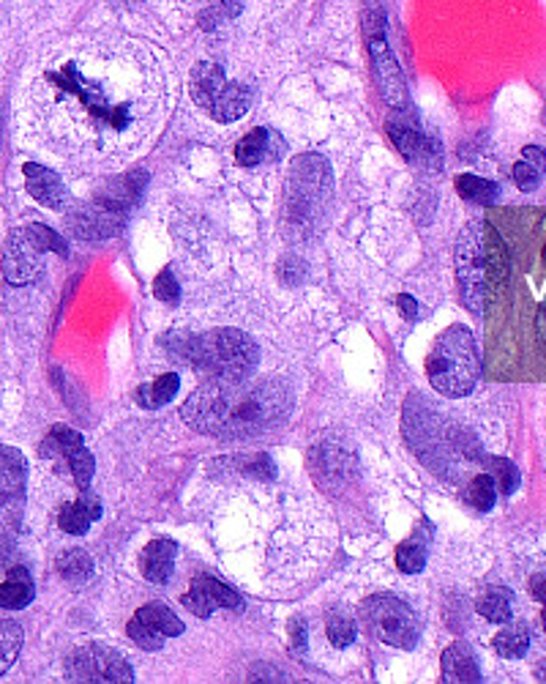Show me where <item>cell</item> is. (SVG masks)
<instances>
[{"instance_id":"26","label":"cell","mask_w":546,"mask_h":684,"mask_svg":"<svg viewBox=\"0 0 546 684\" xmlns=\"http://www.w3.org/2000/svg\"><path fill=\"white\" fill-rule=\"evenodd\" d=\"M268 145H271V134H268V129H255V132H249L238 145H235V162L244 167L260 165L268 154Z\"/></svg>"},{"instance_id":"5","label":"cell","mask_w":546,"mask_h":684,"mask_svg":"<svg viewBox=\"0 0 546 684\" xmlns=\"http://www.w3.org/2000/svg\"><path fill=\"white\" fill-rule=\"evenodd\" d=\"M44 253L69 255L66 242L52 227L33 222L28 227H17L3 244V277L11 285L37 283L44 272Z\"/></svg>"},{"instance_id":"37","label":"cell","mask_w":546,"mask_h":684,"mask_svg":"<svg viewBox=\"0 0 546 684\" xmlns=\"http://www.w3.org/2000/svg\"><path fill=\"white\" fill-rule=\"evenodd\" d=\"M396 304H399V313L404 315V318L408 320H419V304H415V299L413 296H399L396 299Z\"/></svg>"},{"instance_id":"30","label":"cell","mask_w":546,"mask_h":684,"mask_svg":"<svg viewBox=\"0 0 546 684\" xmlns=\"http://www.w3.org/2000/svg\"><path fill=\"white\" fill-rule=\"evenodd\" d=\"M326 633H328V639H331L333 646L344 649V646H350L352 641H356L358 624L348 611H331V613H328Z\"/></svg>"},{"instance_id":"24","label":"cell","mask_w":546,"mask_h":684,"mask_svg":"<svg viewBox=\"0 0 546 684\" xmlns=\"http://www.w3.org/2000/svg\"><path fill=\"white\" fill-rule=\"evenodd\" d=\"M527 649H530V630H527V624L514 622L495 635V652L501 657L519 660L525 657Z\"/></svg>"},{"instance_id":"21","label":"cell","mask_w":546,"mask_h":684,"mask_svg":"<svg viewBox=\"0 0 546 684\" xmlns=\"http://www.w3.org/2000/svg\"><path fill=\"white\" fill-rule=\"evenodd\" d=\"M178 389H181L178 372H164V376H158L154 384L140 386L137 402L143 408H151V411H156V408L167 406V402L173 400L175 395H178Z\"/></svg>"},{"instance_id":"15","label":"cell","mask_w":546,"mask_h":684,"mask_svg":"<svg viewBox=\"0 0 546 684\" xmlns=\"http://www.w3.org/2000/svg\"><path fill=\"white\" fill-rule=\"evenodd\" d=\"M99 518H102V501L85 490V496H82L80 501H72V504L61 507V512H58V525H61L66 534H85V531L91 529L93 520Z\"/></svg>"},{"instance_id":"36","label":"cell","mask_w":546,"mask_h":684,"mask_svg":"<svg viewBox=\"0 0 546 684\" xmlns=\"http://www.w3.org/2000/svg\"><path fill=\"white\" fill-rule=\"evenodd\" d=\"M154 294H156V299H158V302H164V304H178V299H181V288H178V283H175L173 272H162V274H158L156 283H154Z\"/></svg>"},{"instance_id":"6","label":"cell","mask_w":546,"mask_h":684,"mask_svg":"<svg viewBox=\"0 0 546 684\" xmlns=\"http://www.w3.org/2000/svg\"><path fill=\"white\" fill-rule=\"evenodd\" d=\"M192 96L210 119L230 124V121L244 119L255 93L244 83H235V80L230 83L219 63H197L192 72Z\"/></svg>"},{"instance_id":"18","label":"cell","mask_w":546,"mask_h":684,"mask_svg":"<svg viewBox=\"0 0 546 684\" xmlns=\"http://www.w3.org/2000/svg\"><path fill=\"white\" fill-rule=\"evenodd\" d=\"M389 137L393 140V145L399 149V154L404 160L415 162V160H430L432 143L419 132V126L408 124V121H389Z\"/></svg>"},{"instance_id":"33","label":"cell","mask_w":546,"mask_h":684,"mask_svg":"<svg viewBox=\"0 0 546 684\" xmlns=\"http://www.w3.org/2000/svg\"><path fill=\"white\" fill-rule=\"evenodd\" d=\"M126 635L134 643H137L140 649H145V652H158V649L164 646V641H167L164 635H158L156 630H151L148 624H145L143 619H137V616H134L132 622L126 624Z\"/></svg>"},{"instance_id":"4","label":"cell","mask_w":546,"mask_h":684,"mask_svg":"<svg viewBox=\"0 0 546 684\" xmlns=\"http://www.w3.org/2000/svg\"><path fill=\"white\" fill-rule=\"evenodd\" d=\"M430 384L445 397H465L481 376V356L475 337L465 326H451L432 345L426 356Z\"/></svg>"},{"instance_id":"8","label":"cell","mask_w":546,"mask_h":684,"mask_svg":"<svg viewBox=\"0 0 546 684\" xmlns=\"http://www.w3.org/2000/svg\"><path fill=\"white\" fill-rule=\"evenodd\" d=\"M361 616L378 641L396 649H413L419 641V619L413 608L393 594H374L361 605Z\"/></svg>"},{"instance_id":"40","label":"cell","mask_w":546,"mask_h":684,"mask_svg":"<svg viewBox=\"0 0 546 684\" xmlns=\"http://www.w3.org/2000/svg\"><path fill=\"white\" fill-rule=\"evenodd\" d=\"M544 263H546V247H544Z\"/></svg>"},{"instance_id":"25","label":"cell","mask_w":546,"mask_h":684,"mask_svg":"<svg viewBox=\"0 0 546 684\" xmlns=\"http://www.w3.org/2000/svg\"><path fill=\"white\" fill-rule=\"evenodd\" d=\"M55 566L58 575H61L66 583H72V586H82V583L91 581L93 575V561L85 551H80V548H72V551L61 553Z\"/></svg>"},{"instance_id":"20","label":"cell","mask_w":546,"mask_h":684,"mask_svg":"<svg viewBox=\"0 0 546 684\" xmlns=\"http://www.w3.org/2000/svg\"><path fill=\"white\" fill-rule=\"evenodd\" d=\"M546 173V151L538 145H527L522 151V160L514 165V181L522 192H533L542 184Z\"/></svg>"},{"instance_id":"9","label":"cell","mask_w":546,"mask_h":684,"mask_svg":"<svg viewBox=\"0 0 546 684\" xmlns=\"http://www.w3.org/2000/svg\"><path fill=\"white\" fill-rule=\"evenodd\" d=\"M66 676L72 682H104L121 684L134 682V671L121 654L107 646H82L69 657Z\"/></svg>"},{"instance_id":"32","label":"cell","mask_w":546,"mask_h":684,"mask_svg":"<svg viewBox=\"0 0 546 684\" xmlns=\"http://www.w3.org/2000/svg\"><path fill=\"white\" fill-rule=\"evenodd\" d=\"M490 473L497 484V493L511 496L516 488H519V469H516L508 458H492Z\"/></svg>"},{"instance_id":"22","label":"cell","mask_w":546,"mask_h":684,"mask_svg":"<svg viewBox=\"0 0 546 684\" xmlns=\"http://www.w3.org/2000/svg\"><path fill=\"white\" fill-rule=\"evenodd\" d=\"M134 616L143 619L151 630H156V633L164 635V639H175V635L184 633V622H181V619L175 616V613L169 611L164 602H151V605H143L137 613H134Z\"/></svg>"},{"instance_id":"16","label":"cell","mask_w":546,"mask_h":684,"mask_svg":"<svg viewBox=\"0 0 546 684\" xmlns=\"http://www.w3.org/2000/svg\"><path fill=\"white\" fill-rule=\"evenodd\" d=\"M175 542L169 540H154L148 542V548L140 557V566H143V575L148 578L151 583H167L169 575H173L175 566Z\"/></svg>"},{"instance_id":"2","label":"cell","mask_w":546,"mask_h":684,"mask_svg":"<svg viewBox=\"0 0 546 684\" xmlns=\"http://www.w3.org/2000/svg\"><path fill=\"white\" fill-rule=\"evenodd\" d=\"M292 402V389L281 381L210 378L181 406V419L203 436L249 438L285 422Z\"/></svg>"},{"instance_id":"38","label":"cell","mask_w":546,"mask_h":684,"mask_svg":"<svg viewBox=\"0 0 546 684\" xmlns=\"http://www.w3.org/2000/svg\"><path fill=\"white\" fill-rule=\"evenodd\" d=\"M292 641H296V649L301 646V652L307 649V627H303V622H298L296 627H292Z\"/></svg>"},{"instance_id":"34","label":"cell","mask_w":546,"mask_h":684,"mask_svg":"<svg viewBox=\"0 0 546 684\" xmlns=\"http://www.w3.org/2000/svg\"><path fill=\"white\" fill-rule=\"evenodd\" d=\"M396 566L402 572L415 575V572H421L426 566V551L419 545V542H404V545L396 551Z\"/></svg>"},{"instance_id":"3","label":"cell","mask_w":546,"mask_h":684,"mask_svg":"<svg viewBox=\"0 0 546 684\" xmlns=\"http://www.w3.org/2000/svg\"><path fill=\"white\" fill-rule=\"evenodd\" d=\"M175 356L195 370L208 372L210 378H225V381L249 378V372L257 367V345L238 329L181 337V343L175 345Z\"/></svg>"},{"instance_id":"1","label":"cell","mask_w":546,"mask_h":684,"mask_svg":"<svg viewBox=\"0 0 546 684\" xmlns=\"http://www.w3.org/2000/svg\"><path fill=\"white\" fill-rule=\"evenodd\" d=\"M52 145L93 165L132 160L167 119V74L145 44L82 37L61 44L31 88Z\"/></svg>"},{"instance_id":"39","label":"cell","mask_w":546,"mask_h":684,"mask_svg":"<svg viewBox=\"0 0 546 684\" xmlns=\"http://www.w3.org/2000/svg\"><path fill=\"white\" fill-rule=\"evenodd\" d=\"M536 598L542 600V622H544V633H546V583H542V586H536Z\"/></svg>"},{"instance_id":"29","label":"cell","mask_w":546,"mask_h":684,"mask_svg":"<svg viewBox=\"0 0 546 684\" xmlns=\"http://www.w3.org/2000/svg\"><path fill=\"white\" fill-rule=\"evenodd\" d=\"M22 627L17 622H0V676L14 665L22 649Z\"/></svg>"},{"instance_id":"12","label":"cell","mask_w":546,"mask_h":684,"mask_svg":"<svg viewBox=\"0 0 546 684\" xmlns=\"http://www.w3.org/2000/svg\"><path fill=\"white\" fill-rule=\"evenodd\" d=\"M25 455L14 447H0V507L20 504L22 496H25Z\"/></svg>"},{"instance_id":"35","label":"cell","mask_w":546,"mask_h":684,"mask_svg":"<svg viewBox=\"0 0 546 684\" xmlns=\"http://www.w3.org/2000/svg\"><path fill=\"white\" fill-rule=\"evenodd\" d=\"M363 33L367 37H383L385 33V9L380 0L363 3Z\"/></svg>"},{"instance_id":"28","label":"cell","mask_w":546,"mask_h":684,"mask_svg":"<svg viewBox=\"0 0 546 684\" xmlns=\"http://www.w3.org/2000/svg\"><path fill=\"white\" fill-rule=\"evenodd\" d=\"M63 460H66L69 471H72L74 484H78L80 490H87V484H91L93 479V471H96V460H93V455L87 452L85 443L69 449V452L63 455Z\"/></svg>"},{"instance_id":"23","label":"cell","mask_w":546,"mask_h":684,"mask_svg":"<svg viewBox=\"0 0 546 684\" xmlns=\"http://www.w3.org/2000/svg\"><path fill=\"white\" fill-rule=\"evenodd\" d=\"M478 613L486 619V622L503 624L514 616V598H511L508 589L503 586H492L486 589L484 594L478 598Z\"/></svg>"},{"instance_id":"7","label":"cell","mask_w":546,"mask_h":684,"mask_svg":"<svg viewBox=\"0 0 546 684\" xmlns=\"http://www.w3.org/2000/svg\"><path fill=\"white\" fill-rule=\"evenodd\" d=\"M484 225L486 222H470L460 233L456 242V279H460V296L470 313L484 309L490 296V277H486V253H484Z\"/></svg>"},{"instance_id":"19","label":"cell","mask_w":546,"mask_h":684,"mask_svg":"<svg viewBox=\"0 0 546 684\" xmlns=\"http://www.w3.org/2000/svg\"><path fill=\"white\" fill-rule=\"evenodd\" d=\"M484 253H486V277H490V288H497L508 279V249L503 244L501 233L492 225H484Z\"/></svg>"},{"instance_id":"10","label":"cell","mask_w":546,"mask_h":684,"mask_svg":"<svg viewBox=\"0 0 546 684\" xmlns=\"http://www.w3.org/2000/svg\"><path fill=\"white\" fill-rule=\"evenodd\" d=\"M367 42L369 58H372L374 63V74H378V83L385 102H389L391 108L402 110L404 104H408V83H404V74L402 69H399L396 58H393L389 42H385V33L383 37H367Z\"/></svg>"},{"instance_id":"27","label":"cell","mask_w":546,"mask_h":684,"mask_svg":"<svg viewBox=\"0 0 546 684\" xmlns=\"http://www.w3.org/2000/svg\"><path fill=\"white\" fill-rule=\"evenodd\" d=\"M456 192H460L462 197L470 203H481V206H492V203L497 201V195H501V190H497L495 181H486L481 178V175L465 173L456 178Z\"/></svg>"},{"instance_id":"13","label":"cell","mask_w":546,"mask_h":684,"mask_svg":"<svg viewBox=\"0 0 546 684\" xmlns=\"http://www.w3.org/2000/svg\"><path fill=\"white\" fill-rule=\"evenodd\" d=\"M25 173V186L31 192V197H37L41 206L47 208H63L69 203V190L61 181V175L52 173L50 167L37 165V162H28L22 167Z\"/></svg>"},{"instance_id":"14","label":"cell","mask_w":546,"mask_h":684,"mask_svg":"<svg viewBox=\"0 0 546 684\" xmlns=\"http://www.w3.org/2000/svg\"><path fill=\"white\" fill-rule=\"evenodd\" d=\"M443 682L449 684H475L481 682V668L467 643H451L443 652Z\"/></svg>"},{"instance_id":"11","label":"cell","mask_w":546,"mask_h":684,"mask_svg":"<svg viewBox=\"0 0 546 684\" xmlns=\"http://www.w3.org/2000/svg\"><path fill=\"white\" fill-rule=\"evenodd\" d=\"M240 605H244V600H240L238 592H233L230 586H225V583L208 575L195 578L189 594H184V608L199 619H208L210 613L219 611V608L238 611Z\"/></svg>"},{"instance_id":"17","label":"cell","mask_w":546,"mask_h":684,"mask_svg":"<svg viewBox=\"0 0 546 684\" xmlns=\"http://www.w3.org/2000/svg\"><path fill=\"white\" fill-rule=\"evenodd\" d=\"M37 598V586L25 566H11L9 578L0 583V608L6 611H22Z\"/></svg>"},{"instance_id":"31","label":"cell","mask_w":546,"mask_h":684,"mask_svg":"<svg viewBox=\"0 0 546 684\" xmlns=\"http://www.w3.org/2000/svg\"><path fill=\"white\" fill-rule=\"evenodd\" d=\"M467 501L478 512H490L497 501V484L492 473H478L467 488Z\"/></svg>"}]
</instances>
